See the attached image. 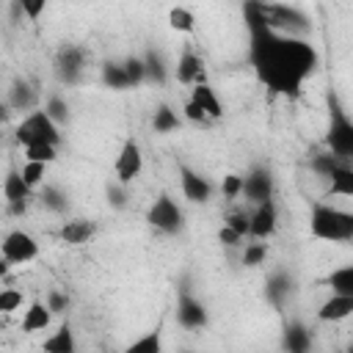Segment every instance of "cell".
I'll use <instances>...</instances> for the list:
<instances>
[{
  "mask_svg": "<svg viewBox=\"0 0 353 353\" xmlns=\"http://www.w3.org/2000/svg\"><path fill=\"white\" fill-rule=\"evenodd\" d=\"M14 141L25 149V146H30V143H52V146H58L61 143V130H58V124L44 113V108L41 110H30L19 124H17V130H14Z\"/></svg>",
  "mask_w": 353,
  "mask_h": 353,
  "instance_id": "3957f363",
  "label": "cell"
},
{
  "mask_svg": "<svg viewBox=\"0 0 353 353\" xmlns=\"http://www.w3.org/2000/svg\"><path fill=\"white\" fill-rule=\"evenodd\" d=\"M47 306H50V312H63L69 306V298L63 292H58V290H50L47 292Z\"/></svg>",
  "mask_w": 353,
  "mask_h": 353,
  "instance_id": "ee69618b",
  "label": "cell"
},
{
  "mask_svg": "<svg viewBox=\"0 0 353 353\" xmlns=\"http://www.w3.org/2000/svg\"><path fill=\"white\" fill-rule=\"evenodd\" d=\"M30 193H33V190L25 185L22 171H19L17 165H11L8 174H6V179H3V196H6V201H8L11 215H22V212L28 210Z\"/></svg>",
  "mask_w": 353,
  "mask_h": 353,
  "instance_id": "7c38bea8",
  "label": "cell"
},
{
  "mask_svg": "<svg viewBox=\"0 0 353 353\" xmlns=\"http://www.w3.org/2000/svg\"><path fill=\"white\" fill-rule=\"evenodd\" d=\"M182 127V119H179V113L171 108V105H157V110H154V116H152V130L154 132H160V135H168V132H176Z\"/></svg>",
  "mask_w": 353,
  "mask_h": 353,
  "instance_id": "603a6c76",
  "label": "cell"
},
{
  "mask_svg": "<svg viewBox=\"0 0 353 353\" xmlns=\"http://www.w3.org/2000/svg\"><path fill=\"white\" fill-rule=\"evenodd\" d=\"M85 66H88V52L80 44H61L52 58V72L58 83H66V85L80 83L85 74Z\"/></svg>",
  "mask_w": 353,
  "mask_h": 353,
  "instance_id": "8992f818",
  "label": "cell"
},
{
  "mask_svg": "<svg viewBox=\"0 0 353 353\" xmlns=\"http://www.w3.org/2000/svg\"><path fill=\"white\" fill-rule=\"evenodd\" d=\"M240 196H245V201H251V204H256L262 199H270L273 196V174H270V168L268 165H254L243 176V193Z\"/></svg>",
  "mask_w": 353,
  "mask_h": 353,
  "instance_id": "5bb4252c",
  "label": "cell"
},
{
  "mask_svg": "<svg viewBox=\"0 0 353 353\" xmlns=\"http://www.w3.org/2000/svg\"><path fill=\"white\" fill-rule=\"evenodd\" d=\"M174 74H176V80H179L182 85L207 83V77H204V61H201V55H199L190 44L182 47V52H179V58H176V69H174Z\"/></svg>",
  "mask_w": 353,
  "mask_h": 353,
  "instance_id": "9a60e30c",
  "label": "cell"
},
{
  "mask_svg": "<svg viewBox=\"0 0 353 353\" xmlns=\"http://www.w3.org/2000/svg\"><path fill=\"white\" fill-rule=\"evenodd\" d=\"M146 221H149V226H154V229L163 232V234H176V232H182L185 215H182L179 204H176L168 193H160V196L149 204Z\"/></svg>",
  "mask_w": 353,
  "mask_h": 353,
  "instance_id": "52a82bcc",
  "label": "cell"
},
{
  "mask_svg": "<svg viewBox=\"0 0 353 353\" xmlns=\"http://www.w3.org/2000/svg\"><path fill=\"white\" fill-rule=\"evenodd\" d=\"M8 110H30L36 105V91L30 88L28 80H14L8 88Z\"/></svg>",
  "mask_w": 353,
  "mask_h": 353,
  "instance_id": "7402d4cb",
  "label": "cell"
},
{
  "mask_svg": "<svg viewBox=\"0 0 353 353\" xmlns=\"http://www.w3.org/2000/svg\"><path fill=\"white\" fill-rule=\"evenodd\" d=\"M25 160H36V163L50 165V163L58 160V146H52V143H30V146H25Z\"/></svg>",
  "mask_w": 353,
  "mask_h": 353,
  "instance_id": "1f68e13d",
  "label": "cell"
},
{
  "mask_svg": "<svg viewBox=\"0 0 353 353\" xmlns=\"http://www.w3.org/2000/svg\"><path fill=\"white\" fill-rule=\"evenodd\" d=\"M19 171H22L25 185H28L30 190H36V188H41V182H44L47 165H44V163H36V160H25V165H22Z\"/></svg>",
  "mask_w": 353,
  "mask_h": 353,
  "instance_id": "836d02e7",
  "label": "cell"
},
{
  "mask_svg": "<svg viewBox=\"0 0 353 353\" xmlns=\"http://www.w3.org/2000/svg\"><path fill=\"white\" fill-rule=\"evenodd\" d=\"M207 320H210L207 306L182 284L179 292H176V323L188 331H199V328L207 325Z\"/></svg>",
  "mask_w": 353,
  "mask_h": 353,
  "instance_id": "9c48e42d",
  "label": "cell"
},
{
  "mask_svg": "<svg viewBox=\"0 0 353 353\" xmlns=\"http://www.w3.org/2000/svg\"><path fill=\"white\" fill-rule=\"evenodd\" d=\"M309 232L317 240L350 243L353 240V212L331 207L325 201H314L312 204V218H309Z\"/></svg>",
  "mask_w": 353,
  "mask_h": 353,
  "instance_id": "7a4b0ae2",
  "label": "cell"
},
{
  "mask_svg": "<svg viewBox=\"0 0 353 353\" xmlns=\"http://www.w3.org/2000/svg\"><path fill=\"white\" fill-rule=\"evenodd\" d=\"M290 287H292V281H290V276L287 273H273L270 279H268V287H265V298L276 306V309H281L284 306V301H287V295H290Z\"/></svg>",
  "mask_w": 353,
  "mask_h": 353,
  "instance_id": "cb8c5ba5",
  "label": "cell"
},
{
  "mask_svg": "<svg viewBox=\"0 0 353 353\" xmlns=\"http://www.w3.org/2000/svg\"><path fill=\"white\" fill-rule=\"evenodd\" d=\"M121 66H124V74H127V80H130V88L146 83V69H143V58H141V55H130V58H124Z\"/></svg>",
  "mask_w": 353,
  "mask_h": 353,
  "instance_id": "d6a6232c",
  "label": "cell"
},
{
  "mask_svg": "<svg viewBox=\"0 0 353 353\" xmlns=\"http://www.w3.org/2000/svg\"><path fill=\"white\" fill-rule=\"evenodd\" d=\"M182 113H185V119H188V121H199V124H201V121H207L204 110H201V108H199V105H196L193 99H188V102H185Z\"/></svg>",
  "mask_w": 353,
  "mask_h": 353,
  "instance_id": "f6af8a7d",
  "label": "cell"
},
{
  "mask_svg": "<svg viewBox=\"0 0 353 353\" xmlns=\"http://www.w3.org/2000/svg\"><path fill=\"white\" fill-rule=\"evenodd\" d=\"M94 234H97V221H88V218L63 221V226L58 229V240L66 243V245H83V243H88Z\"/></svg>",
  "mask_w": 353,
  "mask_h": 353,
  "instance_id": "2e32d148",
  "label": "cell"
},
{
  "mask_svg": "<svg viewBox=\"0 0 353 353\" xmlns=\"http://www.w3.org/2000/svg\"><path fill=\"white\" fill-rule=\"evenodd\" d=\"M163 347V339H160V328H154V331H149L146 336H141L138 342H132L127 350L130 353H157Z\"/></svg>",
  "mask_w": 353,
  "mask_h": 353,
  "instance_id": "8d00e7d4",
  "label": "cell"
},
{
  "mask_svg": "<svg viewBox=\"0 0 353 353\" xmlns=\"http://www.w3.org/2000/svg\"><path fill=\"white\" fill-rule=\"evenodd\" d=\"M328 110H331V127L325 135L328 152L342 160H350L353 157V121L345 113V108L339 105L336 94H328Z\"/></svg>",
  "mask_w": 353,
  "mask_h": 353,
  "instance_id": "277c9868",
  "label": "cell"
},
{
  "mask_svg": "<svg viewBox=\"0 0 353 353\" xmlns=\"http://www.w3.org/2000/svg\"><path fill=\"white\" fill-rule=\"evenodd\" d=\"M6 119H8V105H6V102H0V127L6 124Z\"/></svg>",
  "mask_w": 353,
  "mask_h": 353,
  "instance_id": "7dc6e473",
  "label": "cell"
},
{
  "mask_svg": "<svg viewBox=\"0 0 353 353\" xmlns=\"http://www.w3.org/2000/svg\"><path fill=\"white\" fill-rule=\"evenodd\" d=\"M8 276V259L0 254V279H6Z\"/></svg>",
  "mask_w": 353,
  "mask_h": 353,
  "instance_id": "bcb514c9",
  "label": "cell"
},
{
  "mask_svg": "<svg viewBox=\"0 0 353 353\" xmlns=\"http://www.w3.org/2000/svg\"><path fill=\"white\" fill-rule=\"evenodd\" d=\"M336 163H342V157H336V154L325 152V154H317V157L312 160V168H314L320 176H325V179H328V174L334 171V165H336Z\"/></svg>",
  "mask_w": 353,
  "mask_h": 353,
  "instance_id": "f35d334b",
  "label": "cell"
},
{
  "mask_svg": "<svg viewBox=\"0 0 353 353\" xmlns=\"http://www.w3.org/2000/svg\"><path fill=\"white\" fill-rule=\"evenodd\" d=\"M325 281L331 284V292H336V295H353V265H342V268L331 270V276Z\"/></svg>",
  "mask_w": 353,
  "mask_h": 353,
  "instance_id": "4316f807",
  "label": "cell"
},
{
  "mask_svg": "<svg viewBox=\"0 0 353 353\" xmlns=\"http://www.w3.org/2000/svg\"><path fill=\"white\" fill-rule=\"evenodd\" d=\"M223 223H226L229 229H234L237 234L248 237V223H251V212H248V210H243V207H232V210L226 212Z\"/></svg>",
  "mask_w": 353,
  "mask_h": 353,
  "instance_id": "e575fe53",
  "label": "cell"
},
{
  "mask_svg": "<svg viewBox=\"0 0 353 353\" xmlns=\"http://www.w3.org/2000/svg\"><path fill=\"white\" fill-rule=\"evenodd\" d=\"M179 171V188H182V196L190 201V204H207L212 199V185L207 176H201L199 171H193L190 165L179 163L176 165Z\"/></svg>",
  "mask_w": 353,
  "mask_h": 353,
  "instance_id": "8fae6325",
  "label": "cell"
},
{
  "mask_svg": "<svg viewBox=\"0 0 353 353\" xmlns=\"http://www.w3.org/2000/svg\"><path fill=\"white\" fill-rule=\"evenodd\" d=\"M262 14H265V25L270 30H279V33H290V36H303L309 33L312 22L303 11L292 8V6H281V3H268L262 0Z\"/></svg>",
  "mask_w": 353,
  "mask_h": 353,
  "instance_id": "5b68a950",
  "label": "cell"
},
{
  "mask_svg": "<svg viewBox=\"0 0 353 353\" xmlns=\"http://www.w3.org/2000/svg\"><path fill=\"white\" fill-rule=\"evenodd\" d=\"M39 199H41V204L47 207V210H52V212H66V207H69V199L61 193V188H55V185H44L41 188V193H39Z\"/></svg>",
  "mask_w": 353,
  "mask_h": 353,
  "instance_id": "4dcf8cb0",
  "label": "cell"
},
{
  "mask_svg": "<svg viewBox=\"0 0 353 353\" xmlns=\"http://www.w3.org/2000/svg\"><path fill=\"white\" fill-rule=\"evenodd\" d=\"M221 193H223L229 201H234V199L243 193V176H240V174H226L223 182H221Z\"/></svg>",
  "mask_w": 353,
  "mask_h": 353,
  "instance_id": "ab89813d",
  "label": "cell"
},
{
  "mask_svg": "<svg viewBox=\"0 0 353 353\" xmlns=\"http://www.w3.org/2000/svg\"><path fill=\"white\" fill-rule=\"evenodd\" d=\"M276 221H279V210H276V199H262L256 201L254 212H251V223H248V237L256 240H268L276 232Z\"/></svg>",
  "mask_w": 353,
  "mask_h": 353,
  "instance_id": "4fadbf2b",
  "label": "cell"
},
{
  "mask_svg": "<svg viewBox=\"0 0 353 353\" xmlns=\"http://www.w3.org/2000/svg\"><path fill=\"white\" fill-rule=\"evenodd\" d=\"M0 254L8 259V265H25V262L39 256V243H36L33 234H28L22 229H14V232H8L3 237Z\"/></svg>",
  "mask_w": 353,
  "mask_h": 353,
  "instance_id": "ba28073f",
  "label": "cell"
},
{
  "mask_svg": "<svg viewBox=\"0 0 353 353\" xmlns=\"http://www.w3.org/2000/svg\"><path fill=\"white\" fill-rule=\"evenodd\" d=\"M141 171H143V152H141V146H138L135 138H127V141L121 143L119 154H116L113 176H116V182L130 185Z\"/></svg>",
  "mask_w": 353,
  "mask_h": 353,
  "instance_id": "30bf717a",
  "label": "cell"
},
{
  "mask_svg": "<svg viewBox=\"0 0 353 353\" xmlns=\"http://www.w3.org/2000/svg\"><path fill=\"white\" fill-rule=\"evenodd\" d=\"M218 240H221V245H226V248H234V245H243V234H237L234 229H229L226 223L218 229Z\"/></svg>",
  "mask_w": 353,
  "mask_h": 353,
  "instance_id": "7bdbcfd3",
  "label": "cell"
},
{
  "mask_svg": "<svg viewBox=\"0 0 353 353\" xmlns=\"http://www.w3.org/2000/svg\"><path fill=\"white\" fill-rule=\"evenodd\" d=\"M22 292L19 290H0V314H11V312H17L19 306H22Z\"/></svg>",
  "mask_w": 353,
  "mask_h": 353,
  "instance_id": "74e56055",
  "label": "cell"
},
{
  "mask_svg": "<svg viewBox=\"0 0 353 353\" xmlns=\"http://www.w3.org/2000/svg\"><path fill=\"white\" fill-rule=\"evenodd\" d=\"M281 347L290 350V353H306L312 347V334L303 323L292 320L284 325V336H281Z\"/></svg>",
  "mask_w": 353,
  "mask_h": 353,
  "instance_id": "d6986e66",
  "label": "cell"
},
{
  "mask_svg": "<svg viewBox=\"0 0 353 353\" xmlns=\"http://www.w3.org/2000/svg\"><path fill=\"white\" fill-rule=\"evenodd\" d=\"M190 99L204 110V116L207 119H221L223 116V105H221V99H218V94H215V88L210 85V83H196V85H190Z\"/></svg>",
  "mask_w": 353,
  "mask_h": 353,
  "instance_id": "e0dca14e",
  "label": "cell"
},
{
  "mask_svg": "<svg viewBox=\"0 0 353 353\" xmlns=\"http://www.w3.org/2000/svg\"><path fill=\"white\" fill-rule=\"evenodd\" d=\"M353 314V295H331L320 309H317V320L323 323H339L345 317Z\"/></svg>",
  "mask_w": 353,
  "mask_h": 353,
  "instance_id": "ac0fdd59",
  "label": "cell"
},
{
  "mask_svg": "<svg viewBox=\"0 0 353 353\" xmlns=\"http://www.w3.org/2000/svg\"><path fill=\"white\" fill-rule=\"evenodd\" d=\"M328 193L331 196H353V168L347 165V160L336 163L334 171L328 174Z\"/></svg>",
  "mask_w": 353,
  "mask_h": 353,
  "instance_id": "44dd1931",
  "label": "cell"
},
{
  "mask_svg": "<svg viewBox=\"0 0 353 353\" xmlns=\"http://www.w3.org/2000/svg\"><path fill=\"white\" fill-rule=\"evenodd\" d=\"M50 320H52L50 306H47V303H41V301H33V303L25 309V314H22V331H25V334L44 331V328L50 325Z\"/></svg>",
  "mask_w": 353,
  "mask_h": 353,
  "instance_id": "ffe728a7",
  "label": "cell"
},
{
  "mask_svg": "<svg viewBox=\"0 0 353 353\" xmlns=\"http://www.w3.org/2000/svg\"><path fill=\"white\" fill-rule=\"evenodd\" d=\"M102 83L108 88H113V91H127L130 88V80L124 74V66L121 63H113V61L102 63Z\"/></svg>",
  "mask_w": 353,
  "mask_h": 353,
  "instance_id": "83f0119b",
  "label": "cell"
},
{
  "mask_svg": "<svg viewBox=\"0 0 353 353\" xmlns=\"http://www.w3.org/2000/svg\"><path fill=\"white\" fill-rule=\"evenodd\" d=\"M108 201H110L116 210H121V207L127 204V185L110 182V185H108Z\"/></svg>",
  "mask_w": 353,
  "mask_h": 353,
  "instance_id": "b9f144b4",
  "label": "cell"
},
{
  "mask_svg": "<svg viewBox=\"0 0 353 353\" xmlns=\"http://www.w3.org/2000/svg\"><path fill=\"white\" fill-rule=\"evenodd\" d=\"M143 69H146V80H152V83H163L165 80V66H163V61H160V55L154 50H149L143 55Z\"/></svg>",
  "mask_w": 353,
  "mask_h": 353,
  "instance_id": "d590c367",
  "label": "cell"
},
{
  "mask_svg": "<svg viewBox=\"0 0 353 353\" xmlns=\"http://www.w3.org/2000/svg\"><path fill=\"white\" fill-rule=\"evenodd\" d=\"M265 259H268V243L251 237V240L243 245V265H245V268H259V265H265Z\"/></svg>",
  "mask_w": 353,
  "mask_h": 353,
  "instance_id": "f1b7e54d",
  "label": "cell"
},
{
  "mask_svg": "<svg viewBox=\"0 0 353 353\" xmlns=\"http://www.w3.org/2000/svg\"><path fill=\"white\" fill-rule=\"evenodd\" d=\"M44 113H47L58 127L69 121V105H66V99H63L61 94H50V97L44 99Z\"/></svg>",
  "mask_w": 353,
  "mask_h": 353,
  "instance_id": "f546056e",
  "label": "cell"
},
{
  "mask_svg": "<svg viewBox=\"0 0 353 353\" xmlns=\"http://www.w3.org/2000/svg\"><path fill=\"white\" fill-rule=\"evenodd\" d=\"M168 28L176 30V33H193V30H196V17H193V11L185 8V6H174V8L168 11Z\"/></svg>",
  "mask_w": 353,
  "mask_h": 353,
  "instance_id": "484cf974",
  "label": "cell"
},
{
  "mask_svg": "<svg viewBox=\"0 0 353 353\" xmlns=\"http://www.w3.org/2000/svg\"><path fill=\"white\" fill-rule=\"evenodd\" d=\"M17 6L22 8V14H25L30 22H36V19L44 14V8H47V0H17Z\"/></svg>",
  "mask_w": 353,
  "mask_h": 353,
  "instance_id": "60d3db41",
  "label": "cell"
},
{
  "mask_svg": "<svg viewBox=\"0 0 353 353\" xmlns=\"http://www.w3.org/2000/svg\"><path fill=\"white\" fill-rule=\"evenodd\" d=\"M41 347H44L47 353H74V350H77V342H74V334H72L69 323H63L52 336H47Z\"/></svg>",
  "mask_w": 353,
  "mask_h": 353,
  "instance_id": "d4e9b609",
  "label": "cell"
},
{
  "mask_svg": "<svg viewBox=\"0 0 353 353\" xmlns=\"http://www.w3.org/2000/svg\"><path fill=\"white\" fill-rule=\"evenodd\" d=\"M251 66L270 94L298 97L303 80L317 69L320 55L303 36L270 30L268 25L251 28Z\"/></svg>",
  "mask_w": 353,
  "mask_h": 353,
  "instance_id": "6da1fadb",
  "label": "cell"
}]
</instances>
